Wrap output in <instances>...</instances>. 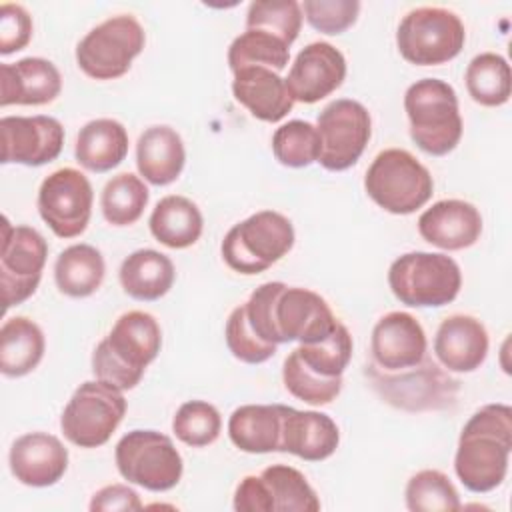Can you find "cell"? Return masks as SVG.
Here are the masks:
<instances>
[{
    "label": "cell",
    "instance_id": "obj_1",
    "mask_svg": "<svg viewBox=\"0 0 512 512\" xmlns=\"http://www.w3.org/2000/svg\"><path fill=\"white\" fill-rule=\"evenodd\" d=\"M252 330L270 344H314L330 336L336 316L314 290L284 282L260 284L244 302Z\"/></svg>",
    "mask_w": 512,
    "mask_h": 512
},
{
    "label": "cell",
    "instance_id": "obj_2",
    "mask_svg": "<svg viewBox=\"0 0 512 512\" xmlns=\"http://www.w3.org/2000/svg\"><path fill=\"white\" fill-rule=\"evenodd\" d=\"M512 452V408L486 404L464 424L454 456V472L470 492L498 488L508 472Z\"/></svg>",
    "mask_w": 512,
    "mask_h": 512
},
{
    "label": "cell",
    "instance_id": "obj_3",
    "mask_svg": "<svg viewBox=\"0 0 512 512\" xmlns=\"http://www.w3.org/2000/svg\"><path fill=\"white\" fill-rule=\"evenodd\" d=\"M162 330L158 320L144 310L124 312L110 334L92 352V372L118 390H132L140 384L146 366L158 356Z\"/></svg>",
    "mask_w": 512,
    "mask_h": 512
},
{
    "label": "cell",
    "instance_id": "obj_4",
    "mask_svg": "<svg viewBox=\"0 0 512 512\" xmlns=\"http://www.w3.org/2000/svg\"><path fill=\"white\" fill-rule=\"evenodd\" d=\"M404 110L410 138L430 156H446L462 138V116L456 90L440 78H422L408 86Z\"/></svg>",
    "mask_w": 512,
    "mask_h": 512
},
{
    "label": "cell",
    "instance_id": "obj_5",
    "mask_svg": "<svg viewBox=\"0 0 512 512\" xmlns=\"http://www.w3.org/2000/svg\"><path fill=\"white\" fill-rule=\"evenodd\" d=\"M364 374L384 402L406 412L450 408L460 392V382L428 356L416 366L394 372L370 362Z\"/></svg>",
    "mask_w": 512,
    "mask_h": 512
},
{
    "label": "cell",
    "instance_id": "obj_6",
    "mask_svg": "<svg viewBox=\"0 0 512 512\" xmlns=\"http://www.w3.org/2000/svg\"><path fill=\"white\" fill-rule=\"evenodd\" d=\"M364 190L382 210L406 216L432 198L434 180L414 154L402 148H386L368 166Z\"/></svg>",
    "mask_w": 512,
    "mask_h": 512
},
{
    "label": "cell",
    "instance_id": "obj_7",
    "mask_svg": "<svg viewBox=\"0 0 512 512\" xmlns=\"http://www.w3.org/2000/svg\"><path fill=\"white\" fill-rule=\"evenodd\" d=\"M294 246L292 222L276 210H260L234 224L222 240V258L234 272L254 276L268 270Z\"/></svg>",
    "mask_w": 512,
    "mask_h": 512
},
{
    "label": "cell",
    "instance_id": "obj_8",
    "mask_svg": "<svg viewBox=\"0 0 512 512\" xmlns=\"http://www.w3.org/2000/svg\"><path fill=\"white\" fill-rule=\"evenodd\" d=\"M392 294L412 308H438L456 300L462 272L454 258L442 252H406L388 268Z\"/></svg>",
    "mask_w": 512,
    "mask_h": 512
},
{
    "label": "cell",
    "instance_id": "obj_9",
    "mask_svg": "<svg viewBox=\"0 0 512 512\" xmlns=\"http://www.w3.org/2000/svg\"><path fill=\"white\" fill-rule=\"evenodd\" d=\"M466 42V28L452 10L420 6L400 20L396 46L402 58L416 66H438L456 58Z\"/></svg>",
    "mask_w": 512,
    "mask_h": 512
},
{
    "label": "cell",
    "instance_id": "obj_10",
    "mask_svg": "<svg viewBox=\"0 0 512 512\" xmlns=\"http://www.w3.org/2000/svg\"><path fill=\"white\" fill-rule=\"evenodd\" d=\"M126 414L122 390L102 382H82L60 416V428L74 446L98 448L110 440Z\"/></svg>",
    "mask_w": 512,
    "mask_h": 512
},
{
    "label": "cell",
    "instance_id": "obj_11",
    "mask_svg": "<svg viewBox=\"0 0 512 512\" xmlns=\"http://www.w3.org/2000/svg\"><path fill=\"white\" fill-rule=\"evenodd\" d=\"M120 476L150 492L174 488L184 472V462L170 436L156 430H130L114 450Z\"/></svg>",
    "mask_w": 512,
    "mask_h": 512
},
{
    "label": "cell",
    "instance_id": "obj_12",
    "mask_svg": "<svg viewBox=\"0 0 512 512\" xmlns=\"http://www.w3.org/2000/svg\"><path fill=\"white\" fill-rule=\"evenodd\" d=\"M144 42V28L132 14L110 16L78 42V68L94 80L120 78L144 50Z\"/></svg>",
    "mask_w": 512,
    "mask_h": 512
},
{
    "label": "cell",
    "instance_id": "obj_13",
    "mask_svg": "<svg viewBox=\"0 0 512 512\" xmlns=\"http://www.w3.org/2000/svg\"><path fill=\"white\" fill-rule=\"evenodd\" d=\"M316 130L320 166L330 172H342L358 162L372 136L370 112L358 100L338 98L318 114Z\"/></svg>",
    "mask_w": 512,
    "mask_h": 512
},
{
    "label": "cell",
    "instance_id": "obj_14",
    "mask_svg": "<svg viewBox=\"0 0 512 512\" xmlns=\"http://www.w3.org/2000/svg\"><path fill=\"white\" fill-rule=\"evenodd\" d=\"M48 258L44 236L30 226H12L2 218L0 288L4 310L26 302L38 288Z\"/></svg>",
    "mask_w": 512,
    "mask_h": 512
},
{
    "label": "cell",
    "instance_id": "obj_15",
    "mask_svg": "<svg viewBox=\"0 0 512 512\" xmlns=\"http://www.w3.org/2000/svg\"><path fill=\"white\" fill-rule=\"evenodd\" d=\"M92 202L90 180L84 172L70 166L48 174L38 190L40 218L58 238H76L86 230Z\"/></svg>",
    "mask_w": 512,
    "mask_h": 512
},
{
    "label": "cell",
    "instance_id": "obj_16",
    "mask_svg": "<svg viewBox=\"0 0 512 512\" xmlns=\"http://www.w3.org/2000/svg\"><path fill=\"white\" fill-rule=\"evenodd\" d=\"M2 164L42 166L56 160L64 146V128L52 116H4L0 120Z\"/></svg>",
    "mask_w": 512,
    "mask_h": 512
},
{
    "label": "cell",
    "instance_id": "obj_17",
    "mask_svg": "<svg viewBox=\"0 0 512 512\" xmlns=\"http://www.w3.org/2000/svg\"><path fill=\"white\" fill-rule=\"evenodd\" d=\"M344 78V54L330 42H310L296 54L284 80L294 102L314 104L338 90Z\"/></svg>",
    "mask_w": 512,
    "mask_h": 512
},
{
    "label": "cell",
    "instance_id": "obj_18",
    "mask_svg": "<svg viewBox=\"0 0 512 512\" xmlns=\"http://www.w3.org/2000/svg\"><path fill=\"white\" fill-rule=\"evenodd\" d=\"M426 332L408 312H388L372 328V362L388 372L404 370L426 358Z\"/></svg>",
    "mask_w": 512,
    "mask_h": 512
},
{
    "label": "cell",
    "instance_id": "obj_19",
    "mask_svg": "<svg viewBox=\"0 0 512 512\" xmlns=\"http://www.w3.org/2000/svg\"><path fill=\"white\" fill-rule=\"evenodd\" d=\"M8 464L12 476L24 486H54L68 468V450L48 432H28L14 440Z\"/></svg>",
    "mask_w": 512,
    "mask_h": 512
},
{
    "label": "cell",
    "instance_id": "obj_20",
    "mask_svg": "<svg viewBox=\"0 0 512 512\" xmlns=\"http://www.w3.org/2000/svg\"><path fill=\"white\" fill-rule=\"evenodd\" d=\"M420 236L442 250L456 252L474 246L482 234V216L466 200H440L418 218Z\"/></svg>",
    "mask_w": 512,
    "mask_h": 512
},
{
    "label": "cell",
    "instance_id": "obj_21",
    "mask_svg": "<svg viewBox=\"0 0 512 512\" xmlns=\"http://www.w3.org/2000/svg\"><path fill=\"white\" fill-rule=\"evenodd\" d=\"M0 106H42L56 100L62 90L58 68L38 56L0 66Z\"/></svg>",
    "mask_w": 512,
    "mask_h": 512
},
{
    "label": "cell",
    "instance_id": "obj_22",
    "mask_svg": "<svg viewBox=\"0 0 512 512\" xmlns=\"http://www.w3.org/2000/svg\"><path fill=\"white\" fill-rule=\"evenodd\" d=\"M488 332L484 324L468 314L444 318L434 336V354L448 372H474L488 356Z\"/></svg>",
    "mask_w": 512,
    "mask_h": 512
},
{
    "label": "cell",
    "instance_id": "obj_23",
    "mask_svg": "<svg viewBox=\"0 0 512 512\" xmlns=\"http://www.w3.org/2000/svg\"><path fill=\"white\" fill-rule=\"evenodd\" d=\"M338 444L340 430L328 414L286 406L280 452L294 454L306 462H320L332 456Z\"/></svg>",
    "mask_w": 512,
    "mask_h": 512
},
{
    "label": "cell",
    "instance_id": "obj_24",
    "mask_svg": "<svg viewBox=\"0 0 512 512\" xmlns=\"http://www.w3.org/2000/svg\"><path fill=\"white\" fill-rule=\"evenodd\" d=\"M232 94L262 122H280L294 106L286 80L264 66H248L234 72Z\"/></svg>",
    "mask_w": 512,
    "mask_h": 512
},
{
    "label": "cell",
    "instance_id": "obj_25",
    "mask_svg": "<svg viewBox=\"0 0 512 512\" xmlns=\"http://www.w3.org/2000/svg\"><path fill=\"white\" fill-rule=\"evenodd\" d=\"M186 162L180 134L170 126H150L136 142V166L140 176L154 186L172 184Z\"/></svg>",
    "mask_w": 512,
    "mask_h": 512
},
{
    "label": "cell",
    "instance_id": "obj_26",
    "mask_svg": "<svg viewBox=\"0 0 512 512\" xmlns=\"http://www.w3.org/2000/svg\"><path fill=\"white\" fill-rule=\"evenodd\" d=\"M284 404H244L228 420L232 444L248 454L280 452Z\"/></svg>",
    "mask_w": 512,
    "mask_h": 512
},
{
    "label": "cell",
    "instance_id": "obj_27",
    "mask_svg": "<svg viewBox=\"0 0 512 512\" xmlns=\"http://www.w3.org/2000/svg\"><path fill=\"white\" fill-rule=\"evenodd\" d=\"M128 154V132L114 118H96L86 122L74 146L76 162L90 172H108Z\"/></svg>",
    "mask_w": 512,
    "mask_h": 512
},
{
    "label": "cell",
    "instance_id": "obj_28",
    "mask_svg": "<svg viewBox=\"0 0 512 512\" xmlns=\"http://www.w3.org/2000/svg\"><path fill=\"white\" fill-rule=\"evenodd\" d=\"M122 290L140 302H152L168 294L174 284L176 270L172 260L152 248L128 254L118 272Z\"/></svg>",
    "mask_w": 512,
    "mask_h": 512
},
{
    "label": "cell",
    "instance_id": "obj_29",
    "mask_svg": "<svg viewBox=\"0 0 512 512\" xmlns=\"http://www.w3.org/2000/svg\"><path fill=\"white\" fill-rule=\"evenodd\" d=\"M152 236L174 250H182L198 242L204 218L200 208L186 196H164L152 210L148 220Z\"/></svg>",
    "mask_w": 512,
    "mask_h": 512
},
{
    "label": "cell",
    "instance_id": "obj_30",
    "mask_svg": "<svg viewBox=\"0 0 512 512\" xmlns=\"http://www.w3.org/2000/svg\"><path fill=\"white\" fill-rule=\"evenodd\" d=\"M46 348L40 326L26 316H12L0 328V372L8 378L30 374Z\"/></svg>",
    "mask_w": 512,
    "mask_h": 512
},
{
    "label": "cell",
    "instance_id": "obj_31",
    "mask_svg": "<svg viewBox=\"0 0 512 512\" xmlns=\"http://www.w3.org/2000/svg\"><path fill=\"white\" fill-rule=\"evenodd\" d=\"M106 274L104 256L90 244H72L64 248L54 264V282L70 298L94 294Z\"/></svg>",
    "mask_w": 512,
    "mask_h": 512
},
{
    "label": "cell",
    "instance_id": "obj_32",
    "mask_svg": "<svg viewBox=\"0 0 512 512\" xmlns=\"http://www.w3.org/2000/svg\"><path fill=\"white\" fill-rule=\"evenodd\" d=\"M466 90L470 98L488 108L502 106L512 94L510 64L496 52H482L474 56L466 68Z\"/></svg>",
    "mask_w": 512,
    "mask_h": 512
},
{
    "label": "cell",
    "instance_id": "obj_33",
    "mask_svg": "<svg viewBox=\"0 0 512 512\" xmlns=\"http://www.w3.org/2000/svg\"><path fill=\"white\" fill-rule=\"evenodd\" d=\"M264 480L270 500L272 512H318L320 500L306 480V476L288 466V464H272L260 472Z\"/></svg>",
    "mask_w": 512,
    "mask_h": 512
},
{
    "label": "cell",
    "instance_id": "obj_34",
    "mask_svg": "<svg viewBox=\"0 0 512 512\" xmlns=\"http://www.w3.org/2000/svg\"><path fill=\"white\" fill-rule=\"evenodd\" d=\"M150 192L144 180L132 172L112 176L100 196V208L108 224L130 226L148 206Z\"/></svg>",
    "mask_w": 512,
    "mask_h": 512
},
{
    "label": "cell",
    "instance_id": "obj_35",
    "mask_svg": "<svg viewBox=\"0 0 512 512\" xmlns=\"http://www.w3.org/2000/svg\"><path fill=\"white\" fill-rule=\"evenodd\" d=\"M290 46L274 34L262 30H246L236 36L228 48V66L234 72L248 66H264L280 72L288 66Z\"/></svg>",
    "mask_w": 512,
    "mask_h": 512
},
{
    "label": "cell",
    "instance_id": "obj_36",
    "mask_svg": "<svg viewBox=\"0 0 512 512\" xmlns=\"http://www.w3.org/2000/svg\"><path fill=\"white\" fill-rule=\"evenodd\" d=\"M410 512H452L460 510V496L452 480L440 470L416 472L404 490Z\"/></svg>",
    "mask_w": 512,
    "mask_h": 512
},
{
    "label": "cell",
    "instance_id": "obj_37",
    "mask_svg": "<svg viewBox=\"0 0 512 512\" xmlns=\"http://www.w3.org/2000/svg\"><path fill=\"white\" fill-rule=\"evenodd\" d=\"M282 380L286 390L298 398L304 400L310 406H324L336 400V396L342 390V376L338 378H326L312 368H308L296 350H292L282 366Z\"/></svg>",
    "mask_w": 512,
    "mask_h": 512
},
{
    "label": "cell",
    "instance_id": "obj_38",
    "mask_svg": "<svg viewBox=\"0 0 512 512\" xmlns=\"http://www.w3.org/2000/svg\"><path fill=\"white\" fill-rule=\"evenodd\" d=\"M302 4L296 0H256L248 6L246 30L274 34L292 46L302 28Z\"/></svg>",
    "mask_w": 512,
    "mask_h": 512
},
{
    "label": "cell",
    "instance_id": "obj_39",
    "mask_svg": "<svg viewBox=\"0 0 512 512\" xmlns=\"http://www.w3.org/2000/svg\"><path fill=\"white\" fill-rule=\"evenodd\" d=\"M274 158L288 168H306L318 162L320 138L308 120H290L276 128L272 136Z\"/></svg>",
    "mask_w": 512,
    "mask_h": 512
},
{
    "label": "cell",
    "instance_id": "obj_40",
    "mask_svg": "<svg viewBox=\"0 0 512 512\" xmlns=\"http://www.w3.org/2000/svg\"><path fill=\"white\" fill-rule=\"evenodd\" d=\"M352 348H354V342L348 328L342 322H336L328 338L314 344H300L294 350L298 352L302 362L314 372L326 378H338L344 374L346 366L350 364Z\"/></svg>",
    "mask_w": 512,
    "mask_h": 512
},
{
    "label": "cell",
    "instance_id": "obj_41",
    "mask_svg": "<svg viewBox=\"0 0 512 512\" xmlns=\"http://www.w3.org/2000/svg\"><path fill=\"white\" fill-rule=\"evenodd\" d=\"M222 430V418L216 406L204 400H188L184 402L174 418H172V432L180 442L192 448L210 446L218 440Z\"/></svg>",
    "mask_w": 512,
    "mask_h": 512
},
{
    "label": "cell",
    "instance_id": "obj_42",
    "mask_svg": "<svg viewBox=\"0 0 512 512\" xmlns=\"http://www.w3.org/2000/svg\"><path fill=\"white\" fill-rule=\"evenodd\" d=\"M226 346L232 356L246 364H262L276 354V344L264 342L250 326L246 306H236L226 320Z\"/></svg>",
    "mask_w": 512,
    "mask_h": 512
},
{
    "label": "cell",
    "instance_id": "obj_43",
    "mask_svg": "<svg viewBox=\"0 0 512 512\" xmlns=\"http://www.w3.org/2000/svg\"><path fill=\"white\" fill-rule=\"evenodd\" d=\"M308 24L328 36L348 30L360 12L358 0H306L302 4Z\"/></svg>",
    "mask_w": 512,
    "mask_h": 512
},
{
    "label": "cell",
    "instance_id": "obj_44",
    "mask_svg": "<svg viewBox=\"0 0 512 512\" xmlns=\"http://www.w3.org/2000/svg\"><path fill=\"white\" fill-rule=\"evenodd\" d=\"M32 38V18L24 6L4 2L0 6V54L22 50Z\"/></svg>",
    "mask_w": 512,
    "mask_h": 512
},
{
    "label": "cell",
    "instance_id": "obj_45",
    "mask_svg": "<svg viewBox=\"0 0 512 512\" xmlns=\"http://www.w3.org/2000/svg\"><path fill=\"white\" fill-rule=\"evenodd\" d=\"M92 512H110V510H142L140 496L134 488L126 484H108L94 492L90 506Z\"/></svg>",
    "mask_w": 512,
    "mask_h": 512
},
{
    "label": "cell",
    "instance_id": "obj_46",
    "mask_svg": "<svg viewBox=\"0 0 512 512\" xmlns=\"http://www.w3.org/2000/svg\"><path fill=\"white\" fill-rule=\"evenodd\" d=\"M236 512H272L268 488L260 476H244L234 492Z\"/></svg>",
    "mask_w": 512,
    "mask_h": 512
}]
</instances>
